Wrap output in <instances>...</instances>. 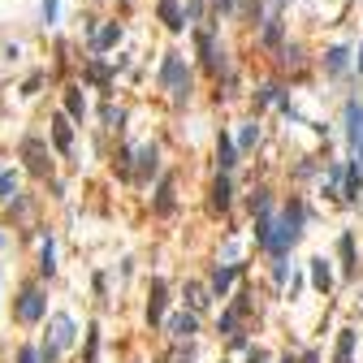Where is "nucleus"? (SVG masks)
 <instances>
[{
    "label": "nucleus",
    "instance_id": "1",
    "mask_svg": "<svg viewBox=\"0 0 363 363\" xmlns=\"http://www.w3.org/2000/svg\"><path fill=\"white\" fill-rule=\"evenodd\" d=\"M299 225H303V204L294 199V204L286 208V217L268 225V234H264V242H259V246H264V251H273V255H286L290 246L299 242V234H303Z\"/></svg>",
    "mask_w": 363,
    "mask_h": 363
},
{
    "label": "nucleus",
    "instance_id": "2",
    "mask_svg": "<svg viewBox=\"0 0 363 363\" xmlns=\"http://www.w3.org/2000/svg\"><path fill=\"white\" fill-rule=\"evenodd\" d=\"M160 82H164V87L173 91V100L182 104V100H186V95H190V70H186V61H182V57H164Z\"/></svg>",
    "mask_w": 363,
    "mask_h": 363
},
{
    "label": "nucleus",
    "instance_id": "3",
    "mask_svg": "<svg viewBox=\"0 0 363 363\" xmlns=\"http://www.w3.org/2000/svg\"><path fill=\"white\" fill-rule=\"evenodd\" d=\"M43 307H48V303H43V294H39L35 286H26V290L18 294V320H22V324H35V320L43 316Z\"/></svg>",
    "mask_w": 363,
    "mask_h": 363
},
{
    "label": "nucleus",
    "instance_id": "4",
    "mask_svg": "<svg viewBox=\"0 0 363 363\" xmlns=\"http://www.w3.org/2000/svg\"><path fill=\"white\" fill-rule=\"evenodd\" d=\"M22 156H26V164H30V173H39V177L52 169V156H48L43 139H26V143H22Z\"/></svg>",
    "mask_w": 363,
    "mask_h": 363
},
{
    "label": "nucleus",
    "instance_id": "5",
    "mask_svg": "<svg viewBox=\"0 0 363 363\" xmlns=\"http://www.w3.org/2000/svg\"><path fill=\"white\" fill-rule=\"evenodd\" d=\"M199 52H204V61H208V70H225V52H221V48H217V39H212L208 35V30H199Z\"/></svg>",
    "mask_w": 363,
    "mask_h": 363
},
{
    "label": "nucleus",
    "instance_id": "6",
    "mask_svg": "<svg viewBox=\"0 0 363 363\" xmlns=\"http://www.w3.org/2000/svg\"><path fill=\"white\" fill-rule=\"evenodd\" d=\"M70 342H74V320L70 316H52V342L48 346H52V351H65Z\"/></svg>",
    "mask_w": 363,
    "mask_h": 363
},
{
    "label": "nucleus",
    "instance_id": "7",
    "mask_svg": "<svg viewBox=\"0 0 363 363\" xmlns=\"http://www.w3.org/2000/svg\"><path fill=\"white\" fill-rule=\"evenodd\" d=\"M342 177H346L342 199H346V204H359V190H363V169H359V164H351V169H342Z\"/></svg>",
    "mask_w": 363,
    "mask_h": 363
},
{
    "label": "nucleus",
    "instance_id": "8",
    "mask_svg": "<svg viewBox=\"0 0 363 363\" xmlns=\"http://www.w3.org/2000/svg\"><path fill=\"white\" fill-rule=\"evenodd\" d=\"M164 299H169V286L156 277V282H152V303H147V320H152V324L164 316Z\"/></svg>",
    "mask_w": 363,
    "mask_h": 363
},
{
    "label": "nucleus",
    "instance_id": "9",
    "mask_svg": "<svg viewBox=\"0 0 363 363\" xmlns=\"http://www.w3.org/2000/svg\"><path fill=\"white\" fill-rule=\"evenodd\" d=\"M52 143H57V152H65V156L74 152V130H70V121H65V117L52 121Z\"/></svg>",
    "mask_w": 363,
    "mask_h": 363
},
{
    "label": "nucleus",
    "instance_id": "10",
    "mask_svg": "<svg viewBox=\"0 0 363 363\" xmlns=\"http://www.w3.org/2000/svg\"><path fill=\"white\" fill-rule=\"evenodd\" d=\"M160 18H164V26H169V30H182V26H186V13H182L177 0H160Z\"/></svg>",
    "mask_w": 363,
    "mask_h": 363
},
{
    "label": "nucleus",
    "instance_id": "11",
    "mask_svg": "<svg viewBox=\"0 0 363 363\" xmlns=\"http://www.w3.org/2000/svg\"><path fill=\"white\" fill-rule=\"evenodd\" d=\"M169 333H173L177 342H186V337L195 333V311H177V316L169 320Z\"/></svg>",
    "mask_w": 363,
    "mask_h": 363
},
{
    "label": "nucleus",
    "instance_id": "12",
    "mask_svg": "<svg viewBox=\"0 0 363 363\" xmlns=\"http://www.w3.org/2000/svg\"><path fill=\"white\" fill-rule=\"evenodd\" d=\"M217 160H221V169H225V173L238 164V147L229 143V135H221V139H217Z\"/></svg>",
    "mask_w": 363,
    "mask_h": 363
},
{
    "label": "nucleus",
    "instance_id": "13",
    "mask_svg": "<svg viewBox=\"0 0 363 363\" xmlns=\"http://www.w3.org/2000/svg\"><path fill=\"white\" fill-rule=\"evenodd\" d=\"M135 156H139V169H135V177H139V182H147V177L156 173V160H160V156H156V147H143V152H135Z\"/></svg>",
    "mask_w": 363,
    "mask_h": 363
},
{
    "label": "nucleus",
    "instance_id": "14",
    "mask_svg": "<svg viewBox=\"0 0 363 363\" xmlns=\"http://www.w3.org/2000/svg\"><path fill=\"white\" fill-rule=\"evenodd\" d=\"M117 39H121V26H117V22H108V26L100 30V35L91 39V52H104V48H112Z\"/></svg>",
    "mask_w": 363,
    "mask_h": 363
},
{
    "label": "nucleus",
    "instance_id": "15",
    "mask_svg": "<svg viewBox=\"0 0 363 363\" xmlns=\"http://www.w3.org/2000/svg\"><path fill=\"white\" fill-rule=\"evenodd\" d=\"M355 359V328H342V337H337V355L333 363H351Z\"/></svg>",
    "mask_w": 363,
    "mask_h": 363
},
{
    "label": "nucleus",
    "instance_id": "16",
    "mask_svg": "<svg viewBox=\"0 0 363 363\" xmlns=\"http://www.w3.org/2000/svg\"><path fill=\"white\" fill-rule=\"evenodd\" d=\"M156 212H160V217H169V212H173V177H164V182H160V195H156Z\"/></svg>",
    "mask_w": 363,
    "mask_h": 363
},
{
    "label": "nucleus",
    "instance_id": "17",
    "mask_svg": "<svg viewBox=\"0 0 363 363\" xmlns=\"http://www.w3.org/2000/svg\"><path fill=\"white\" fill-rule=\"evenodd\" d=\"M311 282H316V290H328V286H333V273H328V259H311Z\"/></svg>",
    "mask_w": 363,
    "mask_h": 363
},
{
    "label": "nucleus",
    "instance_id": "18",
    "mask_svg": "<svg viewBox=\"0 0 363 363\" xmlns=\"http://www.w3.org/2000/svg\"><path fill=\"white\" fill-rule=\"evenodd\" d=\"M234 277H238V268H234V264H225V268H217V273H212V290H217V294H225L229 286H234Z\"/></svg>",
    "mask_w": 363,
    "mask_h": 363
},
{
    "label": "nucleus",
    "instance_id": "19",
    "mask_svg": "<svg viewBox=\"0 0 363 363\" xmlns=\"http://www.w3.org/2000/svg\"><path fill=\"white\" fill-rule=\"evenodd\" d=\"M337 246H342V268L355 277V268H359V264H355V234H342V242H337Z\"/></svg>",
    "mask_w": 363,
    "mask_h": 363
},
{
    "label": "nucleus",
    "instance_id": "20",
    "mask_svg": "<svg viewBox=\"0 0 363 363\" xmlns=\"http://www.w3.org/2000/svg\"><path fill=\"white\" fill-rule=\"evenodd\" d=\"M229 195H234V186H229V177H221L217 186H212V208L225 212V208H229Z\"/></svg>",
    "mask_w": 363,
    "mask_h": 363
},
{
    "label": "nucleus",
    "instance_id": "21",
    "mask_svg": "<svg viewBox=\"0 0 363 363\" xmlns=\"http://www.w3.org/2000/svg\"><path fill=\"white\" fill-rule=\"evenodd\" d=\"M186 299H190V311H204V307H208V290H204L199 282H190V286H186Z\"/></svg>",
    "mask_w": 363,
    "mask_h": 363
},
{
    "label": "nucleus",
    "instance_id": "22",
    "mask_svg": "<svg viewBox=\"0 0 363 363\" xmlns=\"http://www.w3.org/2000/svg\"><path fill=\"white\" fill-rule=\"evenodd\" d=\"M346 57H351L346 48H333V52L324 57V70H328V74H342V70H346Z\"/></svg>",
    "mask_w": 363,
    "mask_h": 363
},
{
    "label": "nucleus",
    "instance_id": "23",
    "mask_svg": "<svg viewBox=\"0 0 363 363\" xmlns=\"http://www.w3.org/2000/svg\"><path fill=\"white\" fill-rule=\"evenodd\" d=\"M65 108H70V117H82V112H87V104H82V95H78V91L65 95Z\"/></svg>",
    "mask_w": 363,
    "mask_h": 363
},
{
    "label": "nucleus",
    "instance_id": "24",
    "mask_svg": "<svg viewBox=\"0 0 363 363\" xmlns=\"http://www.w3.org/2000/svg\"><path fill=\"white\" fill-rule=\"evenodd\" d=\"M13 190H18V173H0V199H9Z\"/></svg>",
    "mask_w": 363,
    "mask_h": 363
},
{
    "label": "nucleus",
    "instance_id": "25",
    "mask_svg": "<svg viewBox=\"0 0 363 363\" xmlns=\"http://www.w3.org/2000/svg\"><path fill=\"white\" fill-rule=\"evenodd\" d=\"M255 139H259V126L251 121V126L242 130V139H238V147H242V152H246V147H255Z\"/></svg>",
    "mask_w": 363,
    "mask_h": 363
},
{
    "label": "nucleus",
    "instance_id": "26",
    "mask_svg": "<svg viewBox=\"0 0 363 363\" xmlns=\"http://www.w3.org/2000/svg\"><path fill=\"white\" fill-rule=\"evenodd\" d=\"M87 78H91V82H108V65H100V61H91V70H87Z\"/></svg>",
    "mask_w": 363,
    "mask_h": 363
},
{
    "label": "nucleus",
    "instance_id": "27",
    "mask_svg": "<svg viewBox=\"0 0 363 363\" xmlns=\"http://www.w3.org/2000/svg\"><path fill=\"white\" fill-rule=\"evenodd\" d=\"M52 259H57V246H52V242H43V264H39V268H43V273H52V268H57Z\"/></svg>",
    "mask_w": 363,
    "mask_h": 363
},
{
    "label": "nucleus",
    "instance_id": "28",
    "mask_svg": "<svg viewBox=\"0 0 363 363\" xmlns=\"http://www.w3.org/2000/svg\"><path fill=\"white\" fill-rule=\"evenodd\" d=\"M264 39H268V43H277V39H282V22H277V18H273L268 26H264Z\"/></svg>",
    "mask_w": 363,
    "mask_h": 363
},
{
    "label": "nucleus",
    "instance_id": "29",
    "mask_svg": "<svg viewBox=\"0 0 363 363\" xmlns=\"http://www.w3.org/2000/svg\"><path fill=\"white\" fill-rule=\"evenodd\" d=\"M104 117H108V126H121L126 112H121V108H104Z\"/></svg>",
    "mask_w": 363,
    "mask_h": 363
},
{
    "label": "nucleus",
    "instance_id": "30",
    "mask_svg": "<svg viewBox=\"0 0 363 363\" xmlns=\"http://www.w3.org/2000/svg\"><path fill=\"white\" fill-rule=\"evenodd\" d=\"M18 363H39V351H30V346H26V351H22V359Z\"/></svg>",
    "mask_w": 363,
    "mask_h": 363
},
{
    "label": "nucleus",
    "instance_id": "31",
    "mask_svg": "<svg viewBox=\"0 0 363 363\" xmlns=\"http://www.w3.org/2000/svg\"><path fill=\"white\" fill-rule=\"evenodd\" d=\"M251 363H268V355H264V351H251Z\"/></svg>",
    "mask_w": 363,
    "mask_h": 363
},
{
    "label": "nucleus",
    "instance_id": "32",
    "mask_svg": "<svg viewBox=\"0 0 363 363\" xmlns=\"http://www.w3.org/2000/svg\"><path fill=\"white\" fill-rule=\"evenodd\" d=\"M359 70H363V48H359Z\"/></svg>",
    "mask_w": 363,
    "mask_h": 363
},
{
    "label": "nucleus",
    "instance_id": "33",
    "mask_svg": "<svg viewBox=\"0 0 363 363\" xmlns=\"http://www.w3.org/2000/svg\"><path fill=\"white\" fill-rule=\"evenodd\" d=\"M255 5H264V0H255Z\"/></svg>",
    "mask_w": 363,
    "mask_h": 363
},
{
    "label": "nucleus",
    "instance_id": "34",
    "mask_svg": "<svg viewBox=\"0 0 363 363\" xmlns=\"http://www.w3.org/2000/svg\"><path fill=\"white\" fill-rule=\"evenodd\" d=\"M0 242H5V238H0Z\"/></svg>",
    "mask_w": 363,
    "mask_h": 363
}]
</instances>
